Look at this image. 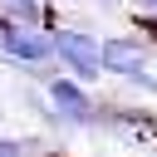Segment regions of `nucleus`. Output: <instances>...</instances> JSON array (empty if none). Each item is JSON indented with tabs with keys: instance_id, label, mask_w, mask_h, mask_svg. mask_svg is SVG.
Returning a JSON list of instances; mask_svg holds the SVG:
<instances>
[{
	"instance_id": "1",
	"label": "nucleus",
	"mask_w": 157,
	"mask_h": 157,
	"mask_svg": "<svg viewBox=\"0 0 157 157\" xmlns=\"http://www.w3.org/2000/svg\"><path fill=\"white\" fill-rule=\"evenodd\" d=\"M49 39H54V64H59V69H64L69 78H78V83H98V78H103L98 34L64 25V29H49Z\"/></svg>"
},
{
	"instance_id": "2",
	"label": "nucleus",
	"mask_w": 157,
	"mask_h": 157,
	"mask_svg": "<svg viewBox=\"0 0 157 157\" xmlns=\"http://www.w3.org/2000/svg\"><path fill=\"white\" fill-rule=\"evenodd\" d=\"M39 88H44V103H49V113H54L59 123H69V128H93V123H98V103H93L88 83L69 78V74H54V78H44Z\"/></svg>"
},
{
	"instance_id": "5",
	"label": "nucleus",
	"mask_w": 157,
	"mask_h": 157,
	"mask_svg": "<svg viewBox=\"0 0 157 157\" xmlns=\"http://www.w3.org/2000/svg\"><path fill=\"white\" fill-rule=\"evenodd\" d=\"M123 83H132L137 93H147V98H157V69H137L132 78H123Z\"/></svg>"
},
{
	"instance_id": "4",
	"label": "nucleus",
	"mask_w": 157,
	"mask_h": 157,
	"mask_svg": "<svg viewBox=\"0 0 157 157\" xmlns=\"http://www.w3.org/2000/svg\"><path fill=\"white\" fill-rule=\"evenodd\" d=\"M0 20L5 25H25V29H54L49 0H0Z\"/></svg>"
},
{
	"instance_id": "3",
	"label": "nucleus",
	"mask_w": 157,
	"mask_h": 157,
	"mask_svg": "<svg viewBox=\"0 0 157 157\" xmlns=\"http://www.w3.org/2000/svg\"><path fill=\"white\" fill-rule=\"evenodd\" d=\"M98 59H103V74L132 78L137 69H152L157 49H152L142 34H108V39H98Z\"/></svg>"
},
{
	"instance_id": "6",
	"label": "nucleus",
	"mask_w": 157,
	"mask_h": 157,
	"mask_svg": "<svg viewBox=\"0 0 157 157\" xmlns=\"http://www.w3.org/2000/svg\"><path fill=\"white\" fill-rule=\"evenodd\" d=\"M128 5H132V10H142V15H152V20H157V0H128Z\"/></svg>"
}]
</instances>
